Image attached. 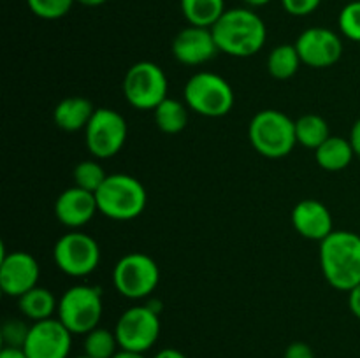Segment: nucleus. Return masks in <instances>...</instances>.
I'll return each mask as SVG.
<instances>
[{"label":"nucleus","instance_id":"412c9836","mask_svg":"<svg viewBox=\"0 0 360 358\" xmlns=\"http://www.w3.org/2000/svg\"><path fill=\"white\" fill-rule=\"evenodd\" d=\"M181 13L188 25L213 28L225 13V0H179Z\"/></svg>","mask_w":360,"mask_h":358},{"label":"nucleus","instance_id":"7c9ffc66","mask_svg":"<svg viewBox=\"0 0 360 358\" xmlns=\"http://www.w3.org/2000/svg\"><path fill=\"white\" fill-rule=\"evenodd\" d=\"M285 358H315L311 346L302 340H295L285 351Z\"/></svg>","mask_w":360,"mask_h":358},{"label":"nucleus","instance_id":"1a4fd4ad","mask_svg":"<svg viewBox=\"0 0 360 358\" xmlns=\"http://www.w3.org/2000/svg\"><path fill=\"white\" fill-rule=\"evenodd\" d=\"M129 126L118 111L109 107L95 109L90 123L84 128V142L88 151L98 160H105L122 151L125 146Z\"/></svg>","mask_w":360,"mask_h":358},{"label":"nucleus","instance_id":"473e14b6","mask_svg":"<svg viewBox=\"0 0 360 358\" xmlns=\"http://www.w3.org/2000/svg\"><path fill=\"white\" fill-rule=\"evenodd\" d=\"M0 358H28L23 347H11L4 346L0 351Z\"/></svg>","mask_w":360,"mask_h":358},{"label":"nucleus","instance_id":"5701e85b","mask_svg":"<svg viewBox=\"0 0 360 358\" xmlns=\"http://www.w3.org/2000/svg\"><path fill=\"white\" fill-rule=\"evenodd\" d=\"M155 123L164 133H179L188 123V107L176 98L167 97L155 107Z\"/></svg>","mask_w":360,"mask_h":358},{"label":"nucleus","instance_id":"6ab92c4d","mask_svg":"<svg viewBox=\"0 0 360 358\" xmlns=\"http://www.w3.org/2000/svg\"><path fill=\"white\" fill-rule=\"evenodd\" d=\"M354 157L355 151L350 139L338 135H330L322 146L315 150V160L319 167L329 172L345 171L352 164Z\"/></svg>","mask_w":360,"mask_h":358},{"label":"nucleus","instance_id":"bb28decb","mask_svg":"<svg viewBox=\"0 0 360 358\" xmlns=\"http://www.w3.org/2000/svg\"><path fill=\"white\" fill-rule=\"evenodd\" d=\"M76 0H27L28 9L41 20H60L67 16Z\"/></svg>","mask_w":360,"mask_h":358},{"label":"nucleus","instance_id":"6e6552de","mask_svg":"<svg viewBox=\"0 0 360 358\" xmlns=\"http://www.w3.org/2000/svg\"><path fill=\"white\" fill-rule=\"evenodd\" d=\"M160 281V269L150 255L129 253L116 262L112 269V283L122 297L146 298L157 290Z\"/></svg>","mask_w":360,"mask_h":358},{"label":"nucleus","instance_id":"f257e3e1","mask_svg":"<svg viewBox=\"0 0 360 358\" xmlns=\"http://www.w3.org/2000/svg\"><path fill=\"white\" fill-rule=\"evenodd\" d=\"M221 53L234 58H248L264 48L267 28L252 7H232L211 28Z\"/></svg>","mask_w":360,"mask_h":358},{"label":"nucleus","instance_id":"f8f14e48","mask_svg":"<svg viewBox=\"0 0 360 358\" xmlns=\"http://www.w3.org/2000/svg\"><path fill=\"white\" fill-rule=\"evenodd\" d=\"M72 333L58 318L42 319L30 325L25 353L28 358H69Z\"/></svg>","mask_w":360,"mask_h":358},{"label":"nucleus","instance_id":"2f4dec72","mask_svg":"<svg viewBox=\"0 0 360 358\" xmlns=\"http://www.w3.org/2000/svg\"><path fill=\"white\" fill-rule=\"evenodd\" d=\"M348 305L355 318L360 319V283L348 291Z\"/></svg>","mask_w":360,"mask_h":358},{"label":"nucleus","instance_id":"ddd939ff","mask_svg":"<svg viewBox=\"0 0 360 358\" xmlns=\"http://www.w3.org/2000/svg\"><path fill=\"white\" fill-rule=\"evenodd\" d=\"M302 63L313 69H327L340 62L343 55V41L330 28H306L295 41Z\"/></svg>","mask_w":360,"mask_h":358},{"label":"nucleus","instance_id":"c756f323","mask_svg":"<svg viewBox=\"0 0 360 358\" xmlns=\"http://www.w3.org/2000/svg\"><path fill=\"white\" fill-rule=\"evenodd\" d=\"M322 0H281V6L290 16H309L320 7Z\"/></svg>","mask_w":360,"mask_h":358},{"label":"nucleus","instance_id":"c9c22d12","mask_svg":"<svg viewBox=\"0 0 360 358\" xmlns=\"http://www.w3.org/2000/svg\"><path fill=\"white\" fill-rule=\"evenodd\" d=\"M112 358H146V357H144V353H136V351L120 350L118 353H116Z\"/></svg>","mask_w":360,"mask_h":358},{"label":"nucleus","instance_id":"b1692460","mask_svg":"<svg viewBox=\"0 0 360 358\" xmlns=\"http://www.w3.org/2000/svg\"><path fill=\"white\" fill-rule=\"evenodd\" d=\"M295 137L297 144L308 150H316L330 137L329 123L319 114H302L295 119Z\"/></svg>","mask_w":360,"mask_h":358},{"label":"nucleus","instance_id":"393cba45","mask_svg":"<svg viewBox=\"0 0 360 358\" xmlns=\"http://www.w3.org/2000/svg\"><path fill=\"white\" fill-rule=\"evenodd\" d=\"M84 354L90 358H112L118 353V339L116 333L108 329L97 326L84 336Z\"/></svg>","mask_w":360,"mask_h":358},{"label":"nucleus","instance_id":"423d86ee","mask_svg":"<svg viewBox=\"0 0 360 358\" xmlns=\"http://www.w3.org/2000/svg\"><path fill=\"white\" fill-rule=\"evenodd\" d=\"M58 319L70 333L86 336L101 323L104 312L102 290L91 284H76L65 290L58 300Z\"/></svg>","mask_w":360,"mask_h":358},{"label":"nucleus","instance_id":"0eeeda50","mask_svg":"<svg viewBox=\"0 0 360 358\" xmlns=\"http://www.w3.org/2000/svg\"><path fill=\"white\" fill-rule=\"evenodd\" d=\"M169 81L164 69L155 62H137L123 77V97L139 111H155L167 98Z\"/></svg>","mask_w":360,"mask_h":358},{"label":"nucleus","instance_id":"dca6fc26","mask_svg":"<svg viewBox=\"0 0 360 358\" xmlns=\"http://www.w3.org/2000/svg\"><path fill=\"white\" fill-rule=\"evenodd\" d=\"M98 211L95 193L79 186L63 190L55 202V214L62 225L69 228H81L90 223Z\"/></svg>","mask_w":360,"mask_h":358},{"label":"nucleus","instance_id":"cd10ccee","mask_svg":"<svg viewBox=\"0 0 360 358\" xmlns=\"http://www.w3.org/2000/svg\"><path fill=\"white\" fill-rule=\"evenodd\" d=\"M338 25L345 37L354 42H360V0H352L341 9Z\"/></svg>","mask_w":360,"mask_h":358},{"label":"nucleus","instance_id":"20e7f679","mask_svg":"<svg viewBox=\"0 0 360 358\" xmlns=\"http://www.w3.org/2000/svg\"><path fill=\"white\" fill-rule=\"evenodd\" d=\"M248 139L253 150L266 158H283L294 151L297 144L295 121L276 109H264L252 118Z\"/></svg>","mask_w":360,"mask_h":358},{"label":"nucleus","instance_id":"4468645a","mask_svg":"<svg viewBox=\"0 0 360 358\" xmlns=\"http://www.w3.org/2000/svg\"><path fill=\"white\" fill-rule=\"evenodd\" d=\"M41 269L37 260L25 251L2 253L0 288L7 297H18L37 286Z\"/></svg>","mask_w":360,"mask_h":358},{"label":"nucleus","instance_id":"f3484780","mask_svg":"<svg viewBox=\"0 0 360 358\" xmlns=\"http://www.w3.org/2000/svg\"><path fill=\"white\" fill-rule=\"evenodd\" d=\"M292 225L299 235L309 241L322 242L334 232L333 214L326 204L315 199H306L292 209Z\"/></svg>","mask_w":360,"mask_h":358},{"label":"nucleus","instance_id":"9b49d317","mask_svg":"<svg viewBox=\"0 0 360 358\" xmlns=\"http://www.w3.org/2000/svg\"><path fill=\"white\" fill-rule=\"evenodd\" d=\"M120 350L146 353L160 336V314L144 305H134L123 311L115 326Z\"/></svg>","mask_w":360,"mask_h":358},{"label":"nucleus","instance_id":"72a5a7b5","mask_svg":"<svg viewBox=\"0 0 360 358\" xmlns=\"http://www.w3.org/2000/svg\"><path fill=\"white\" fill-rule=\"evenodd\" d=\"M350 142H352V146H354L355 154H359L360 157V118L354 123V126H352Z\"/></svg>","mask_w":360,"mask_h":358},{"label":"nucleus","instance_id":"7ed1b4c3","mask_svg":"<svg viewBox=\"0 0 360 358\" xmlns=\"http://www.w3.org/2000/svg\"><path fill=\"white\" fill-rule=\"evenodd\" d=\"M98 213L116 221H130L143 214L148 202L146 188L129 174H109L95 192Z\"/></svg>","mask_w":360,"mask_h":358},{"label":"nucleus","instance_id":"f704fd0d","mask_svg":"<svg viewBox=\"0 0 360 358\" xmlns=\"http://www.w3.org/2000/svg\"><path fill=\"white\" fill-rule=\"evenodd\" d=\"M153 358H188L185 353H181L179 350H174V347H165V350L158 351Z\"/></svg>","mask_w":360,"mask_h":358},{"label":"nucleus","instance_id":"e433bc0d","mask_svg":"<svg viewBox=\"0 0 360 358\" xmlns=\"http://www.w3.org/2000/svg\"><path fill=\"white\" fill-rule=\"evenodd\" d=\"M76 2L84 7H98V6H104L108 0H76Z\"/></svg>","mask_w":360,"mask_h":358},{"label":"nucleus","instance_id":"4be33fe9","mask_svg":"<svg viewBox=\"0 0 360 358\" xmlns=\"http://www.w3.org/2000/svg\"><path fill=\"white\" fill-rule=\"evenodd\" d=\"M302 60L299 56L295 44H280L271 49L267 56V72L274 79L287 81L297 74Z\"/></svg>","mask_w":360,"mask_h":358},{"label":"nucleus","instance_id":"58836bf2","mask_svg":"<svg viewBox=\"0 0 360 358\" xmlns=\"http://www.w3.org/2000/svg\"><path fill=\"white\" fill-rule=\"evenodd\" d=\"M74 358H90V357H86V354H81V357H74Z\"/></svg>","mask_w":360,"mask_h":358},{"label":"nucleus","instance_id":"aec40b11","mask_svg":"<svg viewBox=\"0 0 360 358\" xmlns=\"http://www.w3.org/2000/svg\"><path fill=\"white\" fill-rule=\"evenodd\" d=\"M18 305L25 318L32 321H42V319L53 318L55 311H58V302L55 295L48 288L35 286L25 295L18 298Z\"/></svg>","mask_w":360,"mask_h":358},{"label":"nucleus","instance_id":"f03ea898","mask_svg":"<svg viewBox=\"0 0 360 358\" xmlns=\"http://www.w3.org/2000/svg\"><path fill=\"white\" fill-rule=\"evenodd\" d=\"M320 267L333 288L350 291L360 283V235L334 230L320 242Z\"/></svg>","mask_w":360,"mask_h":358},{"label":"nucleus","instance_id":"2eb2a0df","mask_svg":"<svg viewBox=\"0 0 360 358\" xmlns=\"http://www.w3.org/2000/svg\"><path fill=\"white\" fill-rule=\"evenodd\" d=\"M220 53L211 28L188 25L172 41V55L183 65H202Z\"/></svg>","mask_w":360,"mask_h":358},{"label":"nucleus","instance_id":"4c0bfd02","mask_svg":"<svg viewBox=\"0 0 360 358\" xmlns=\"http://www.w3.org/2000/svg\"><path fill=\"white\" fill-rule=\"evenodd\" d=\"M243 2H245L248 7H252V9H255V7L267 6V4L273 2V0H243Z\"/></svg>","mask_w":360,"mask_h":358},{"label":"nucleus","instance_id":"39448f33","mask_svg":"<svg viewBox=\"0 0 360 358\" xmlns=\"http://www.w3.org/2000/svg\"><path fill=\"white\" fill-rule=\"evenodd\" d=\"M186 107L206 118H221L234 107V90L220 74L197 72L183 90Z\"/></svg>","mask_w":360,"mask_h":358},{"label":"nucleus","instance_id":"a211bd4d","mask_svg":"<svg viewBox=\"0 0 360 358\" xmlns=\"http://www.w3.org/2000/svg\"><path fill=\"white\" fill-rule=\"evenodd\" d=\"M95 107L84 97H67L56 104L53 111V119L56 126L65 132H77L84 130L94 116Z\"/></svg>","mask_w":360,"mask_h":358},{"label":"nucleus","instance_id":"c85d7f7f","mask_svg":"<svg viewBox=\"0 0 360 358\" xmlns=\"http://www.w3.org/2000/svg\"><path fill=\"white\" fill-rule=\"evenodd\" d=\"M30 325H27L21 319H7L2 325V343L4 346L23 347L27 340Z\"/></svg>","mask_w":360,"mask_h":358},{"label":"nucleus","instance_id":"a878e982","mask_svg":"<svg viewBox=\"0 0 360 358\" xmlns=\"http://www.w3.org/2000/svg\"><path fill=\"white\" fill-rule=\"evenodd\" d=\"M108 175L109 174H105L102 165L95 160H83L74 168V183H76V186L88 190L91 193H95L104 185Z\"/></svg>","mask_w":360,"mask_h":358},{"label":"nucleus","instance_id":"9d476101","mask_svg":"<svg viewBox=\"0 0 360 358\" xmlns=\"http://www.w3.org/2000/svg\"><path fill=\"white\" fill-rule=\"evenodd\" d=\"M53 260L67 276L84 277L94 272L101 263V246L84 232H69L56 241Z\"/></svg>","mask_w":360,"mask_h":358}]
</instances>
